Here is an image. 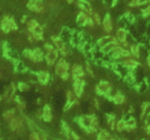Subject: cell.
<instances>
[{
    "label": "cell",
    "mask_w": 150,
    "mask_h": 140,
    "mask_svg": "<svg viewBox=\"0 0 150 140\" xmlns=\"http://www.w3.org/2000/svg\"><path fill=\"white\" fill-rule=\"evenodd\" d=\"M68 68L69 66L68 64L64 61L63 59L59 60V61L58 62L57 65V67H56V73L58 76H61L62 79H66L68 77Z\"/></svg>",
    "instance_id": "1"
},
{
    "label": "cell",
    "mask_w": 150,
    "mask_h": 140,
    "mask_svg": "<svg viewBox=\"0 0 150 140\" xmlns=\"http://www.w3.org/2000/svg\"><path fill=\"white\" fill-rule=\"evenodd\" d=\"M28 28L32 32L35 38L41 39L42 35V28L35 20H32L28 23Z\"/></svg>",
    "instance_id": "2"
},
{
    "label": "cell",
    "mask_w": 150,
    "mask_h": 140,
    "mask_svg": "<svg viewBox=\"0 0 150 140\" xmlns=\"http://www.w3.org/2000/svg\"><path fill=\"white\" fill-rule=\"evenodd\" d=\"M80 125L86 129H89L97 125V120L95 117L90 116H84L80 118Z\"/></svg>",
    "instance_id": "3"
},
{
    "label": "cell",
    "mask_w": 150,
    "mask_h": 140,
    "mask_svg": "<svg viewBox=\"0 0 150 140\" xmlns=\"http://www.w3.org/2000/svg\"><path fill=\"white\" fill-rule=\"evenodd\" d=\"M1 26H2L3 30L5 32H9L11 29H17V25L14 22V21L12 18L6 17L3 19L2 23H1Z\"/></svg>",
    "instance_id": "4"
},
{
    "label": "cell",
    "mask_w": 150,
    "mask_h": 140,
    "mask_svg": "<svg viewBox=\"0 0 150 140\" xmlns=\"http://www.w3.org/2000/svg\"><path fill=\"white\" fill-rule=\"evenodd\" d=\"M57 57H58V52L56 50L53 49L52 47L49 46V49H48V53L45 56V59H46V61L48 63V65L54 64L57 60Z\"/></svg>",
    "instance_id": "5"
},
{
    "label": "cell",
    "mask_w": 150,
    "mask_h": 140,
    "mask_svg": "<svg viewBox=\"0 0 150 140\" xmlns=\"http://www.w3.org/2000/svg\"><path fill=\"white\" fill-rule=\"evenodd\" d=\"M27 7L32 11L40 12L42 10L43 5L41 1H30L28 3Z\"/></svg>",
    "instance_id": "6"
},
{
    "label": "cell",
    "mask_w": 150,
    "mask_h": 140,
    "mask_svg": "<svg viewBox=\"0 0 150 140\" xmlns=\"http://www.w3.org/2000/svg\"><path fill=\"white\" fill-rule=\"evenodd\" d=\"M83 81H81L79 79H76V81L75 82L74 84V90L75 93L77 96H80L82 93V91H83Z\"/></svg>",
    "instance_id": "7"
},
{
    "label": "cell",
    "mask_w": 150,
    "mask_h": 140,
    "mask_svg": "<svg viewBox=\"0 0 150 140\" xmlns=\"http://www.w3.org/2000/svg\"><path fill=\"white\" fill-rule=\"evenodd\" d=\"M54 43L56 45V46L57 47V48H58L60 51H62V53L65 52L66 46L64 41H63V40L60 39V38H54Z\"/></svg>",
    "instance_id": "8"
},
{
    "label": "cell",
    "mask_w": 150,
    "mask_h": 140,
    "mask_svg": "<svg viewBox=\"0 0 150 140\" xmlns=\"http://www.w3.org/2000/svg\"><path fill=\"white\" fill-rule=\"evenodd\" d=\"M103 27L105 32H109L112 30V23H111V18H110L109 15H106L104 18L103 20Z\"/></svg>",
    "instance_id": "9"
},
{
    "label": "cell",
    "mask_w": 150,
    "mask_h": 140,
    "mask_svg": "<svg viewBox=\"0 0 150 140\" xmlns=\"http://www.w3.org/2000/svg\"><path fill=\"white\" fill-rule=\"evenodd\" d=\"M98 90L100 93H105L110 90V85L107 82L102 81L98 86Z\"/></svg>",
    "instance_id": "10"
},
{
    "label": "cell",
    "mask_w": 150,
    "mask_h": 140,
    "mask_svg": "<svg viewBox=\"0 0 150 140\" xmlns=\"http://www.w3.org/2000/svg\"><path fill=\"white\" fill-rule=\"evenodd\" d=\"M114 41H115V40H114V38H112L111 36H105L104 37V38H101V39L98 41V44H99V45L101 47V48H102L103 47H104L105 45H108L110 43L114 42Z\"/></svg>",
    "instance_id": "11"
},
{
    "label": "cell",
    "mask_w": 150,
    "mask_h": 140,
    "mask_svg": "<svg viewBox=\"0 0 150 140\" xmlns=\"http://www.w3.org/2000/svg\"><path fill=\"white\" fill-rule=\"evenodd\" d=\"M42 117H43L44 120L47 122H49L52 118V115H51V109L48 105L45 106L43 109V114H42Z\"/></svg>",
    "instance_id": "12"
},
{
    "label": "cell",
    "mask_w": 150,
    "mask_h": 140,
    "mask_svg": "<svg viewBox=\"0 0 150 140\" xmlns=\"http://www.w3.org/2000/svg\"><path fill=\"white\" fill-rule=\"evenodd\" d=\"M88 18L86 16V14L83 13H81L78 16L77 18V23L80 26H83V25L87 24L88 23Z\"/></svg>",
    "instance_id": "13"
},
{
    "label": "cell",
    "mask_w": 150,
    "mask_h": 140,
    "mask_svg": "<svg viewBox=\"0 0 150 140\" xmlns=\"http://www.w3.org/2000/svg\"><path fill=\"white\" fill-rule=\"evenodd\" d=\"M42 58V52L39 49L37 48L35 51H32V60L35 61H40Z\"/></svg>",
    "instance_id": "14"
},
{
    "label": "cell",
    "mask_w": 150,
    "mask_h": 140,
    "mask_svg": "<svg viewBox=\"0 0 150 140\" xmlns=\"http://www.w3.org/2000/svg\"><path fill=\"white\" fill-rule=\"evenodd\" d=\"M98 140H114L111 135L106 131H102L98 135Z\"/></svg>",
    "instance_id": "15"
},
{
    "label": "cell",
    "mask_w": 150,
    "mask_h": 140,
    "mask_svg": "<svg viewBox=\"0 0 150 140\" xmlns=\"http://www.w3.org/2000/svg\"><path fill=\"white\" fill-rule=\"evenodd\" d=\"M73 76L76 78L82 76L83 75V71L82 70V68L79 65H74L73 69Z\"/></svg>",
    "instance_id": "16"
},
{
    "label": "cell",
    "mask_w": 150,
    "mask_h": 140,
    "mask_svg": "<svg viewBox=\"0 0 150 140\" xmlns=\"http://www.w3.org/2000/svg\"><path fill=\"white\" fill-rule=\"evenodd\" d=\"M117 38H118L121 42H125L126 40V36H127V35H126V32L124 29H120L117 31Z\"/></svg>",
    "instance_id": "17"
},
{
    "label": "cell",
    "mask_w": 150,
    "mask_h": 140,
    "mask_svg": "<svg viewBox=\"0 0 150 140\" xmlns=\"http://www.w3.org/2000/svg\"><path fill=\"white\" fill-rule=\"evenodd\" d=\"M38 79H39V81L42 83L45 84L49 79V74L47 73H44V72H42V73H40L39 75H38Z\"/></svg>",
    "instance_id": "18"
},
{
    "label": "cell",
    "mask_w": 150,
    "mask_h": 140,
    "mask_svg": "<svg viewBox=\"0 0 150 140\" xmlns=\"http://www.w3.org/2000/svg\"><path fill=\"white\" fill-rule=\"evenodd\" d=\"M79 6H80L83 10H86V11L89 12V13H91V11H92V7H91L90 4H89L88 1H80V2H79Z\"/></svg>",
    "instance_id": "19"
},
{
    "label": "cell",
    "mask_w": 150,
    "mask_h": 140,
    "mask_svg": "<svg viewBox=\"0 0 150 140\" xmlns=\"http://www.w3.org/2000/svg\"><path fill=\"white\" fill-rule=\"evenodd\" d=\"M116 44L117 43H115V41H114V42H112V43H108V45H105L104 47H103L102 51L105 53L111 52V51H112L113 48H114V47H116Z\"/></svg>",
    "instance_id": "20"
},
{
    "label": "cell",
    "mask_w": 150,
    "mask_h": 140,
    "mask_svg": "<svg viewBox=\"0 0 150 140\" xmlns=\"http://www.w3.org/2000/svg\"><path fill=\"white\" fill-rule=\"evenodd\" d=\"M124 65L126 66L127 68H136L137 66V63L136 61H134V60H129L125 62Z\"/></svg>",
    "instance_id": "21"
},
{
    "label": "cell",
    "mask_w": 150,
    "mask_h": 140,
    "mask_svg": "<svg viewBox=\"0 0 150 140\" xmlns=\"http://www.w3.org/2000/svg\"><path fill=\"white\" fill-rule=\"evenodd\" d=\"M10 123H10V125H11L12 129H17V128H18L19 126L21 125V122L18 119H13Z\"/></svg>",
    "instance_id": "22"
},
{
    "label": "cell",
    "mask_w": 150,
    "mask_h": 140,
    "mask_svg": "<svg viewBox=\"0 0 150 140\" xmlns=\"http://www.w3.org/2000/svg\"><path fill=\"white\" fill-rule=\"evenodd\" d=\"M114 101L116 104H120L124 101V97L122 95H120V94H117V95H116L115 96H114Z\"/></svg>",
    "instance_id": "23"
},
{
    "label": "cell",
    "mask_w": 150,
    "mask_h": 140,
    "mask_svg": "<svg viewBox=\"0 0 150 140\" xmlns=\"http://www.w3.org/2000/svg\"><path fill=\"white\" fill-rule=\"evenodd\" d=\"M67 98H68V102H67V104H70L72 105L73 103L76 101V98H75V95H73V92H69L68 94H67Z\"/></svg>",
    "instance_id": "24"
},
{
    "label": "cell",
    "mask_w": 150,
    "mask_h": 140,
    "mask_svg": "<svg viewBox=\"0 0 150 140\" xmlns=\"http://www.w3.org/2000/svg\"><path fill=\"white\" fill-rule=\"evenodd\" d=\"M117 128L119 131H122L125 128V122L123 121V120H120L117 123Z\"/></svg>",
    "instance_id": "25"
},
{
    "label": "cell",
    "mask_w": 150,
    "mask_h": 140,
    "mask_svg": "<svg viewBox=\"0 0 150 140\" xmlns=\"http://www.w3.org/2000/svg\"><path fill=\"white\" fill-rule=\"evenodd\" d=\"M136 125V121H135L134 119L131 118L128 120V121L125 122V127H133Z\"/></svg>",
    "instance_id": "26"
},
{
    "label": "cell",
    "mask_w": 150,
    "mask_h": 140,
    "mask_svg": "<svg viewBox=\"0 0 150 140\" xmlns=\"http://www.w3.org/2000/svg\"><path fill=\"white\" fill-rule=\"evenodd\" d=\"M4 117H5L6 120H9L10 121L13 120V111H9L7 112L4 114Z\"/></svg>",
    "instance_id": "27"
},
{
    "label": "cell",
    "mask_w": 150,
    "mask_h": 140,
    "mask_svg": "<svg viewBox=\"0 0 150 140\" xmlns=\"http://www.w3.org/2000/svg\"><path fill=\"white\" fill-rule=\"evenodd\" d=\"M146 1H133L130 3V5L131 6H136V5H141V4H144V3H146Z\"/></svg>",
    "instance_id": "28"
},
{
    "label": "cell",
    "mask_w": 150,
    "mask_h": 140,
    "mask_svg": "<svg viewBox=\"0 0 150 140\" xmlns=\"http://www.w3.org/2000/svg\"><path fill=\"white\" fill-rule=\"evenodd\" d=\"M131 50L133 55L138 57V55H139V48H138L137 46H133L132 47Z\"/></svg>",
    "instance_id": "29"
},
{
    "label": "cell",
    "mask_w": 150,
    "mask_h": 140,
    "mask_svg": "<svg viewBox=\"0 0 150 140\" xmlns=\"http://www.w3.org/2000/svg\"><path fill=\"white\" fill-rule=\"evenodd\" d=\"M30 140H40L39 135L37 133H32V134L30 135Z\"/></svg>",
    "instance_id": "30"
},
{
    "label": "cell",
    "mask_w": 150,
    "mask_h": 140,
    "mask_svg": "<svg viewBox=\"0 0 150 140\" xmlns=\"http://www.w3.org/2000/svg\"><path fill=\"white\" fill-rule=\"evenodd\" d=\"M94 17H95V21H96L97 23H98V24H100V16L98 14V13H95V15H94Z\"/></svg>",
    "instance_id": "31"
},
{
    "label": "cell",
    "mask_w": 150,
    "mask_h": 140,
    "mask_svg": "<svg viewBox=\"0 0 150 140\" xmlns=\"http://www.w3.org/2000/svg\"><path fill=\"white\" fill-rule=\"evenodd\" d=\"M108 125H109L110 127L111 128V129H114V119L111 118V117H110V119L108 120Z\"/></svg>",
    "instance_id": "32"
},
{
    "label": "cell",
    "mask_w": 150,
    "mask_h": 140,
    "mask_svg": "<svg viewBox=\"0 0 150 140\" xmlns=\"http://www.w3.org/2000/svg\"><path fill=\"white\" fill-rule=\"evenodd\" d=\"M144 14L145 15L150 14V6H149V7H148L146 9H145V10H144Z\"/></svg>",
    "instance_id": "33"
},
{
    "label": "cell",
    "mask_w": 150,
    "mask_h": 140,
    "mask_svg": "<svg viewBox=\"0 0 150 140\" xmlns=\"http://www.w3.org/2000/svg\"><path fill=\"white\" fill-rule=\"evenodd\" d=\"M149 65H150V57H149Z\"/></svg>",
    "instance_id": "34"
},
{
    "label": "cell",
    "mask_w": 150,
    "mask_h": 140,
    "mask_svg": "<svg viewBox=\"0 0 150 140\" xmlns=\"http://www.w3.org/2000/svg\"><path fill=\"white\" fill-rule=\"evenodd\" d=\"M44 140H46V139H44Z\"/></svg>",
    "instance_id": "35"
}]
</instances>
